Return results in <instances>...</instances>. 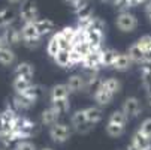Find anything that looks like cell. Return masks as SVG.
<instances>
[{
    "label": "cell",
    "mask_w": 151,
    "mask_h": 150,
    "mask_svg": "<svg viewBox=\"0 0 151 150\" xmlns=\"http://www.w3.org/2000/svg\"><path fill=\"white\" fill-rule=\"evenodd\" d=\"M12 131L18 137V140L21 141V140H24V138H30L32 135H36L39 132V126H37L36 122L30 120L26 116H18V119L14 123Z\"/></svg>",
    "instance_id": "6da1fadb"
},
{
    "label": "cell",
    "mask_w": 151,
    "mask_h": 150,
    "mask_svg": "<svg viewBox=\"0 0 151 150\" xmlns=\"http://www.w3.org/2000/svg\"><path fill=\"white\" fill-rule=\"evenodd\" d=\"M21 36H23V44L30 50L37 48L42 44V38L39 36L33 23H24L23 24V27H21Z\"/></svg>",
    "instance_id": "7a4b0ae2"
},
{
    "label": "cell",
    "mask_w": 151,
    "mask_h": 150,
    "mask_svg": "<svg viewBox=\"0 0 151 150\" xmlns=\"http://www.w3.org/2000/svg\"><path fill=\"white\" fill-rule=\"evenodd\" d=\"M70 126L73 128V131L81 134V135H85L91 131L93 125L87 120V116H85V110H76L72 117H70Z\"/></svg>",
    "instance_id": "3957f363"
},
{
    "label": "cell",
    "mask_w": 151,
    "mask_h": 150,
    "mask_svg": "<svg viewBox=\"0 0 151 150\" xmlns=\"http://www.w3.org/2000/svg\"><path fill=\"white\" fill-rule=\"evenodd\" d=\"M72 131H73V128L66 123H55L54 126L50 128V137L54 143L61 144V143H66L70 140Z\"/></svg>",
    "instance_id": "277c9868"
},
{
    "label": "cell",
    "mask_w": 151,
    "mask_h": 150,
    "mask_svg": "<svg viewBox=\"0 0 151 150\" xmlns=\"http://www.w3.org/2000/svg\"><path fill=\"white\" fill-rule=\"evenodd\" d=\"M115 24H117V27H118L121 32L130 33V32H133V30L138 27V18H136L133 14H130L129 11L120 12L118 17H117V20H115Z\"/></svg>",
    "instance_id": "5b68a950"
},
{
    "label": "cell",
    "mask_w": 151,
    "mask_h": 150,
    "mask_svg": "<svg viewBox=\"0 0 151 150\" xmlns=\"http://www.w3.org/2000/svg\"><path fill=\"white\" fill-rule=\"evenodd\" d=\"M19 18L23 20V23H35L36 20H39V12H37L35 0H24L21 3Z\"/></svg>",
    "instance_id": "8992f818"
},
{
    "label": "cell",
    "mask_w": 151,
    "mask_h": 150,
    "mask_svg": "<svg viewBox=\"0 0 151 150\" xmlns=\"http://www.w3.org/2000/svg\"><path fill=\"white\" fill-rule=\"evenodd\" d=\"M2 38L5 41L6 47H17L19 44H23V36H21V29L15 27V26H9L6 29H3Z\"/></svg>",
    "instance_id": "52a82bcc"
},
{
    "label": "cell",
    "mask_w": 151,
    "mask_h": 150,
    "mask_svg": "<svg viewBox=\"0 0 151 150\" xmlns=\"http://www.w3.org/2000/svg\"><path fill=\"white\" fill-rule=\"evenodd\" d=\"M121 110L124 111V114H126L129 119H135V117H138V116L141 114V111H142V104H141V101H139L138 98L130 96V98H127V99L123 102Z\"/></svg>",
    "instance_id": "ba28073f"
},
{
    "label": "cell",
    "mask_w": 151,
    "mask_h": 150,
    "mask_svg": "<svg viewBox=\"0 0 151 150\" xmlns=\"http://www.w3.org/2000/svg\"><path fill=\"white\" fill-rule=\"evenodd\" d=\"M82 68L84 71H88V72H99L102 66V59H100V50H91L90 54L84 59L82 62Z\"/></svg>",
    "instance_id": "9c48e42d"
},
{
    "label": "cell",
    "mask_w": 151,
    "mask_h": 150,
    "mask_svg": "<svg viewBox=\"0 0 151 150\" xmlns=\"http://www.w3.org/2000/svg\"><path fill=\"white\" fill-rule=\"evenodd\" d=\"M66 84L70 93H81V92H85V89H87V80H85L84 74H75L69 77Z\"/></svg>",
    "instance_id": "30bf717a"
},
{
    "label": "cell",
    "mask_w": 151,
    "mask_h": 150,
    "mask_svg": "<svg viewBox=\"0 0 151 150\" xmlns=\"http://www.w3.org/2000/svg\"><path fill=\"white\" fill-rule=\"evenodd\" d=\"M33 24H35V27H36L40 38H45V36H50V35L55 33V24L48 18H39Z\"/></svg>",
    "instance_id": "8fae6325"
},
{
    "label": "cell",
    "mask_w": 151,
    "mask_h": 150,
    "mask_svg": "<svg viewBox=\"0 0 151 150\" xmlns=\"http://www.w3.org/2000/svg\"><path fill=\"white\" fill-rule=\"evenodd\" d=\"M60 113L52 108V107H48V108H45L44 111H42L40 114V123L44 125V126H54L55 123H58V119H60Z\"/></svg>",
    "instance_id": "7c38bea8"
},
{
    "label": "cell",
    "mask_w": 151,
    "mask_h": 150,
    "mask_svg": "<svg viewBox=\"0 0 151 150\" xmlns=\"http://www.w3.org/2000/svg\"><path fill=\"white\" fill-rule=\"evenodd\" d=\"M85 36H87V42L91 50H102V44H103V33L99 30H91L87 29L85 30Z\"/></svg>",
    "instance_id": "4fadbf2b"
},
{
    "label": "cell",
    "mask_w": 151,
    "mask_h": 150,
    "mask_svg": "<svg viewBox=\"0 0 151 150\" xmlns=\"http://www.w3.org/2000/svg\"><path fill=\"white\" fill-rule=\"evenodd\" d=\"M12 105H14V108L19 113V111H27L29 108H32V107L35 105V102L23 93H15V96L12 99Z\"/></svg>",
    "instance_id": "5bb4252c"
},
{
    "label": "cell",
    "mask_w": 151,
    "mask_h": 150,
    "mask_svg": "<svg viewBox=\"0 0 151 150\" xmlns=\"http://www.w3.org/2000/svg\"><path fill=\"white\" fill-rule=\"evenodd\" d=\"M127 54H129V57L132 59V62L133 63H138V65H142V63L150 57L139 45H138V42H135L133 45H130L129 47V50H127Z\"/></svg>",
    "instance_id": "9a60e30c"
},
{
    "label": "cell",
    "mask_w": 151,
    "mask_h": 150,
    "mask_svg": "<svg viewBox=\"0 0 151 150\" xmlns=\"http://www.w3.org/2000/svg\"><path fill=\"white\" fill-rule=\"evenodd\" d=\"M132 65H133V62H132V59L129 57V54L126 53H118V56H117V59H115V62H114V65H112V68L115 69V71H118V72H126V71H129L132 68Z\"/></svg>",
    "instance_id": "2e32d148"
},
{
    "label": "cell",
    "mask_w": 151,
    "mask_h": 150,
    "mask_svg": "<svg viewBox=\"0 0 151 150\" xmlns=\"http://www.w3.org/2000/svg\"><path fill=\"white\" fill-rule=\"evenodd\" d=\"M54 62H55L57 66H60L63 69L73 68V63H72V59H70V50H60L57 53V56L54 57Z\"/></svg>",
    "instance_id": "e0dca14e"
},
{
    "label": "cell",
    "mask_w": 151,
    "mask_h": 150,
    "mask_svg": "<svg viewBox=\"0 0 151 150\" xmlns=\"http://www.w3.org/2000/svg\"><path fill=\"white\" fill-rule=\"evenodd\" d=\"M85 110V116H87V120L94 126L97 125L102 119H103V110H102V107L99 105H91V107H87V108H84Z\"/></svg>",
    "instance_id": "ac0fdd59"
},
{
    "label": "cell",
    "mask_w": 151,
    "mask_h": 150,
    "mask_svg": "<svg viewBox=\"0 0 151 150\" xmlns=\"http://www.w3.org/2000/svg\"><path fill=\"white\" fill-rule=\"evenodd\" d=\"M14 74H15V77H24V78H30L32 80V77L35 75V66L32 65V63H29V62H21V63H18V65L15 66Z\"/></svg>",
    "instance_id": "d6986e66"
},
{
    "label": "cell",
    "mask_w": 151,
    "mask_h": 150,
    "mask_svg": "<svg viewBox=\"0 0 151 150\" xmlns=\"http://www.w3.org/2000/svg\"><path fill=\"white\" fill-rule=\"evenodd\" d=\"M17 60V54L11 47H3L0 50V65L2 66H12Z\"/></svg>",
    "instance_id": "ffe728a7"
},
{
    "label": "cell",
    "mask_w": 151,
    "mask_h": 150,
    "mask_svg": "<svg viewBox=\"0 0 151 150\" xmlns=\"http://www.w3.org/2000/svg\"><path fill=\"white\" fill-rule=\"evenodd\" d=\"M69 93H70V90L68 87V84H55L50 90V98H51V101L64 99V98H69Z\"/></svg>",
    "instance_id": "44dd1931"
},
{
    "label": "cell",
    "mask_w": 151,
    "mask_h": 150,
    "mask_svg": "<svg viewBox=\"0 0 151 150\" xmlns=\"http://www.w3.org/2000/svg\"><path fill=\"white\" fill-rule=\"evenodd\" d=\"M117 56H118V53L114 51L112 48H102V50H100L102 66H105V68H109V66H111V68H112V65H114V62H115Z\"/></svg>",
    "instance_id": "7402d4cb"
},
{
    "label": "cell",
    "mask_w": 151,
    "mask_h": 150,
    "mask_svg": "<svg viewBox=\"0 0 151 150\" xmlns=\"http://www.w3.org/2000/svg\"><path fill=\"white\" fill-rule=\"evenodd\" d=\"M130 143H132L136 149H139V150H145V149L151 144V140H150L145 134H142V132L138 129V131L132 135V141H130Z\"/></svg>",
    "instance_id": "603a6c76"
},
{
    "label": "cell",
    "mask_w": 151,
    "mask_h": 150,
    "mask_svg": "<svg viewBox=\"0 0 151 150\" xmlns=\"http://www.w3.org/2000/svg\"><path fill=\"white\" fill-rule=\"evenodd\" d=\"M32 80L30 78H24V77H15L12 87L15 90V93H26L30 87H32Z\"/></svg>",
    "instance_id": "cb8c5ba5"
},
{
    "label": "cell",
    "mask_w": 151,
    "mask_h": 150,
    "mask_svg": "<svg viewBox=\"0 0 151 150\" xmlns=\"http://www.w3.org/2000/svg\"><path fill=\"white\" fill-rule=\"evenodd\" d=\"M93 98H94V101H96V104H97L99 107H106V105H109V104L112 102L114 95L109 93L108 90H105V89L102 87L100 90H97V92L93 95Z\"/></svg>",
    "instance_id": "d4e9b609"
},
{
    "label": "cell",
    "mask_w": 151,
    "mask_h": 150,
    "mask_svg": "<svg viewBox=\"0 0 151 150\" xmlns=\"http://www.w3.org/2000/svg\"><path fill=\"white\" fill-rule=\"evenodd\" d=\"M14 21H15V15H14L12 9H9V8L0 9V29H6V27L12 26Z\"/></svg>",
    "instance_id": "484cf974"
},
{
    "label": "cell",
    "mask_w": 151,
    "mask_h": 150,
    "mask_svg": "<svg viewBox=\"0 0 151 150\" xmlns=\"http://www.w3.org/2000/svg\"><path fill=\"white\" fill-rule=\"evenodd\" d=\"M102 87L115 96L117 93L121 92V81L118 78H106V80H103Z\"/></svg>",
    "instance_id": "4316f807"
},
{
    "label": "cell",
    "mask_w": 151,
    "mask_h": 150,
    "mask_svg": "<svg viewBox=\"0 0 151 150\" xmlns=\"http://www.w3.org/2000/svg\"><path fill=\"white\" fill-rule=\"evenodd\" d=\"M44 93H45V87H44V86H40V84H32V87L26 93H23V95H26L33 102H36V101H39L42 96H44Z\"/></svg>",
    "instance_id": "83f0119b"
},
{
    "label": "cell",
    "mask_w": 151,
    "mask_h": 150,
    "mask_svg": "<svg viewBox=\"0 0 151 150\" xmlns=\"http://www.w3.org/2000/svg\"><path fill=\"white\" fill-rule=\"evenodd\" d=\"M124 131H126V126H121V125H117V123H112V122L106 123V134L112 138L121 137L124 134Z\"/></svg>",
    "instance_id": "f1b7e54d"
},
{
    "label": "cell",
    "mask_w": 151,
    "mask_h": 150,
    "mask_svg": "<svg viewBox=\"0 0 151 150\" xmlns=\"http://www.w3.org/2000/svg\"><path fill=\"white\" fill-rule=\"evenodd\" d=\"M51 107L55 108L60 114H64L70 110V102H69V98H64V99H55V101H51Z\"/></svg>",
    "instance_id": "f546056e"
},
{
    "label": "cell",
    "mask_w": 151,
    "mask_h": 150,
    "mask_svg": "<svg viewBox=\"0 0 151 150\" xmlns=\"http://www.w3.org/2000/svg\"><path fill=\"white\" fill-rule=\"evenodd\" d=\"M127 120H129V117L124 114L123 110H115V111L111 113L109 120H108V122H112V123H117V125L126 126V125H127Z\"/></svg>",
    "instance_id": "4dcf8cb0"
},
{
    "label": "cell",
    "mask_w": 151,
    "mask_h": 150,
    "mask_svg": "<svg viewBox=\"0 0 151 150\" xmlns=\"http://www.w3.org/2000/svg\"><path fill=\"white\" fill-rule=\"evenodd\" d=\"M12 128H14V122H11V120L5 116V113L2 111V113H0V137L5 135V134H8V132H11Z\"/></svg>",
    "instance_id": "1f68e13d"
},
{
    "label": "cell",
    "mask_w": 151,
    "mask_h": 150,
    "mask_svg": "<svg viewBox=\"0 0 151 150\" xmlns=\"http://www.w3.org/2000/svg\"><path fill=\"white\" fill-rule=\"evenodd\" d=\"M47 51H48V56L50 57H55L57 56V53L60 51V45H58V42H57V38L52 35L51 36V39H50V42H48V45H47Z\"/></svg>",
    "instance_id": "d6a6232c"
},
{
    "label": "cell",
    "mask_w": 151,
    "mask_h": 150,
    "mask_svg": "<svg viewBox=\"0 0 151 150\" xmlns=\"http://www.w3.org/2000/svg\"><path fill=\"white\" fill-rule=\"evenodd\" d=\"M138 45L148 54L151 56V35H144L138 39Z\"/></svg>",
    "instance_id": "836d02e7"
},
{
    "label": "cell",
    "mask_w": 151,
    "mask_h": 150,
    "mask_svg": "<svg viewBox=\"0 0 151 150\" xmlns=\"http://www.w3.org/2000/svg\"><path fill=\"white\" fill-rule=\"evenodd\" d=\"M14 150H37L36 144L32 143V141H27V140H21L17 143V146L14 147Z\"/></svg>",
    "instance_id": "e575fe53"
},
{
    "label": "cell",
    "mask_w": 151,
    "mask_h": 150,
    "mask_svg": "<svg viewBox=\"0 0 151 150\" xmlns=\"http://www.w3.org/2000/svg\"><path fill=\"white\" fill-rule=\"evenodd\" d=\"M139 131H141L142 134H145V135L151 140V117L145 119V120L141 123V126H139Z\"/></svg>",
    "instance_id": "d590c367"
},
{
    "label": "cell",
    "mask_w": 151,
    "mask_h": 150,
    "mask_svg": "<svg viewBox=\"0 0 151 150\" xmlns=\"http://www.w3.org/2000/svg\"><path fill=\"white\" fill-rule=\"evenodd\" d=\"M148 0H129L130 6H136V5H141V3H147Z\"/></svg>",
    "instance_id": "8d00e7d4"
},
{
    "label": "cell",
    "mask_w": 151,
    "mask_h": 150,
    "mask_svg": "<svg viewBox=\"0 0 151 150\" xmlns=\"http://www.w3.org/2000/svg\"><path fill=\"white\" fill-rule=\"evenodd\" d=\"M145 12L148 17H151V0H148V2L145 3Z\"/></svg>",
    "instance_id": "74e56055"
},
{
    "label": "cell",
    "mask_w": 151,
    "mask_h": 150,
    "mask_svg": "<svg viewBox=\"0 0 151 150\" xmlns=\"http://www.w3.org/2000/svg\"><path fill=\"white\" fill-rule=\"evenodd\" d=\"M126 150H139V149H136V147H135V146L130 143V144H129V146L126 147Z\"/></svg>",
    "instance_id": "f35d334b"
},
{
    "label": "cell",
    "mask_w": 151,
    "mask_h": 150,
    "mask_svg": "<svg viewBox=\"0 0 151 150\" xmlns=\"http://www.w3.org/2000/svg\"><path fill=\"white\" fill-rule=\"evenodd\" d=\"M5 47V41H3V38H2V35H0V50H2Z\"/></svg>",
    "instance_id": "ab89813d"
},
{
    "label": "cell",
    "mask_w": 151,
    "mask_h": 150,
    "mask_svg": "<svg viewBox=\"0 0 151 150\" xmlns=\"http://www.w3.org/2000/svg\"><path fill=\"white\" fill-rule=\"evenodd\" d=\"M100 2H103V3H111V5H114V3H115V0H100Z\"/></svg>",
    "instance_id": "60d3db41"
},
{
    "label": "cell",
    "mask_w": 151,
    "mask_h": 150,
    "mask_svg": "<svg viewBox=\"0 0 151 150\" xmlns=\"http://www.w3.org/2000/svg\"><path fill=\"white\" fill-rule=\"evenodd\" d=\"M148 104H150V107H151V92L148 93Z\"/></svg>",
    "instance_id": "b9f144b4"
},
{
    "label": "cell",
    "mask_w": 151,
    "mask_h": 150,
    "mask_svg": "<svg viewBox=\"0 0 151 150\" xmlns=\"http://www.w3.org/2000/svg\"><path fill=\"white\" fill-rule=\"evenodd\" d=\"M9 2H12V3H18V2H24V0H9Z\"/></svg>",
    "instance_id": "7bdbcfd3"
},
{
    "label": "cell",
    "mask_w": 151,
    "mask_h": 150,
    "mask_svg": "<svg viewBox=\"0 0 151 150\" xmlns=\"http://www.w3.org/2000/svg\"><path fill=\"white\" fill-rule=\"evenodd\" d=\"M64 2H68V3H70V5H72L73 2H76V0H64Z\"/></svg>",
    "instance_id": "ee69618b"
},
{
    "label": "cell",
    "mask_w": 151,
    "mask_h": 150,
    "mask_svg": "<svg viewBox=\"0 0 151 150\" xmlns=\"http://www.w3.org/2000/svg\"><path fill=\"white\" fill-rule=\"evenodd\" d=\"M145 150H151V144H150V146H148V147H147Z\"/></svg>",
    "instance_id": "f6af8a7d"
},
{
    "label": "cell",
    "mask_w": 151,
    "mask_h": 150,
    "mask_svg": "<svg viewBox=\"0 0 151 150\" xmlns=\"http://www.w3.org/2000/svg\"><path fill=\"white\" fill-rule=\"evenodd\" d=\"M42 150H52V149H48V147H47V149H42Z\"/></svg>",
    "instance_id": "bcb514c9"
},
{
    "label": "cell",
    "mask_w": 151,
    "mask_h": 150,
    "mask_svg": "<svg viewBox=\"0 0 151 150\" xmlns=\"http://www.w3.org/2000/svg\"><path fill=\"white\" fill-rule=\"evenodd\" d=\"M150 21H151V17H150Z\"/></svg>",
    "instance_id": "7dc6e473"
},
{
    "label": "cell",
    "mask_w": 151,
    "mask_h": 150,
    "mask_svg": "<svg viewBox=\"0 0 151 150\" xmlns=\"http://www.w3.org/2000/svg\"><path fill=\"white\" fill-rule=\"evenodd\" d=\"M85 2H88V0H85Z\"/></svg>",
    "instance_id": "c3c4849f"
},
{
    "label": "cell",
    "mask_w": 151,
    "mask_h": 150,
    "mask_svg": "<svg viewBox=\"0 0 151 150\" xmlns=\"http://www.w3.org/2000/svg\"><path fill=\"white\" fill-rule=\"evenodd\" d=\"M0 150H3V149H0Z\"/></svg>",
    "instance_id": "681fc988"
}]
</instances>
